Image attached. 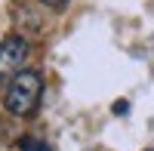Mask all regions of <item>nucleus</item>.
I'll use <instances>...</instances> for the list:
<instances>
[{"label": "nucleus", "instance_id": "nucleus-5", "mask_svg": "<svg viewBox=\"0 0 154 151\" xmlns=\"http://www.w3.org/2000/svg\"><path fill=\"white\" fill-rule=\"evenodd\" d=\"M145 151H154V148H145Z\"/></svg>", "mask_w": 154, "mask_h": 151}, {"label": "nucleus", "instance_id": "nucleus-1", "mask_svg": "<svg viewBox=\"0 0 154 151\" xmlns=\"http://www.w3.org/2000/svg\"><path fill=\"white\" fill-rule=\"evenodd\" d=\"M40 93H43V77L37 71H22V74H16V77L9 80L3 105H6L9 114L28 117V114H34V108L40 105Z\"/></svg>", "mask_w": 154, "mask_h": 151}, {"label": "nucleus", "instance_id": "nucleus-4", "mask_svg": "<svg viewBox=\"0 0 154 151\" xmlns=\"http://www.w3.org/2000/svg\"><path fill=\"white\" fill-rule=\"evenodd\" d=\"M40 3H46V6H53V9H62L68 3V0H40Z\"/></svg>", "mask_w": 154, "mask_h": 151}, {"label": "nucleus", "instance_id": "nucleus-2", "mask_svg": "<svg viewBox=\"0 0 154 151\" xmlns=\"http://www.w3.org/2000/svg\"><path fill=\"white\" fill-rule=\"evenodd\" d=\"M28 56V43H25V37H6L3 43H0V83L3 80H12L16 74H22V62Z\"/></svg>", "mask_w": 154, "mask_h": 151}, {"label": "nucleus", "instance_id": "nucleus-3", "mask_svg": "<svg viewBox=\"0 0 154 151\" xmlns=\"http://www.w3.org/2000/svg\"><path fill=\"white\" fill-rule=\"evenodd\" d=\"M19 151H49V145L43 139H34V136H22L19 139Z\"/></svg>", "mask_w": 154, "mask_h": 151}]
</instances>
